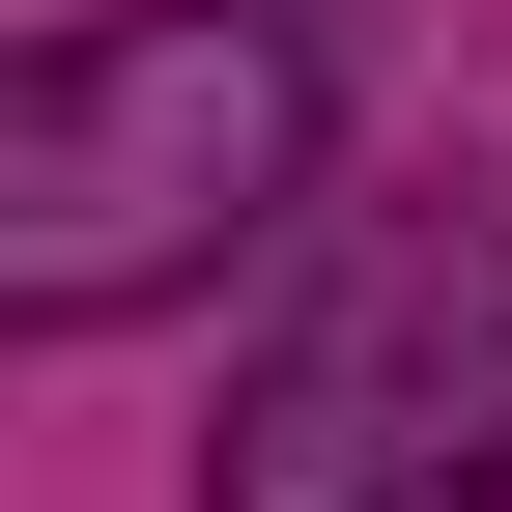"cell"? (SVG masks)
Here are the masks:
<instances>
[{"label": "cell", "mask_w": 512, "mask_h": 512, "mask_svg": "<svg viewBox=\"0 0 512 512\" xmlns=\"http://www.w3.org/2000/svg\"><path fill=\"white\" fill-rule=\"evenodd\" d=\"M256 200H313V29L114 0V29L0 57V313H29V342H114V313L200 285Z\"/></svg>", "instance_id": "cell-1"}, {"label": "cell", "mask_w": 512, "mask_h": 512, "mask_svg": "<svg viewBox=\"0 0 512 512\" xmlns=\"http://www.w3.org/2000/svg\"><path fill=\"white\" fill-rule=\"evenodd\" d=\"M200 512H512V228L484 200H399L285 342H256Z\"/></svg>", "instance_id": "cell-2"}]
</instances>
